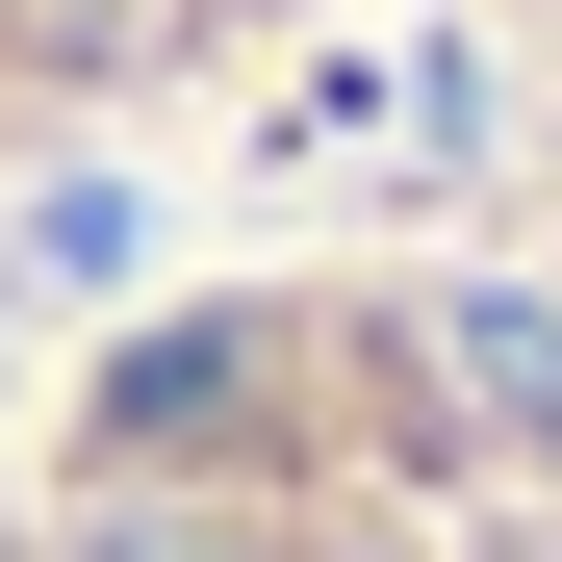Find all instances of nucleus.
Returning <instances> with one entry per match:
<instances>
[{
  "mask_svg": "<svg viewBox=\"0 0 562 562\" xmlns=\"http://www.w3.org/2000/svg\"><path fill=\"white\" fill-rule=\"evenodd\" d=\"M333 0H0V179H77V154H154L256 103Z\"/></svg>",
  "mask_w": 562,
  "mask_h": 562,
  "instance_id": "nucleus-2",
  "label": "nucleus"
},
{
  "mask_svg": "<svg viewBox=\"0 0 562 562\" xmlns=\"http://www.w3.org/2000/svg\"><path fill=\"white\" fill-rule=\"evenodd\" d=\"M0 562H562V77L333 231H231L0 460Z\"/></svg>",
  "mask_w": 562,
  "mask_h": 562,
  "instance_id": "nucleus-1",
  "label": "nucleus"
}]
</instances>
